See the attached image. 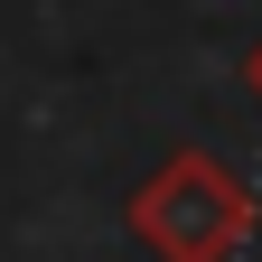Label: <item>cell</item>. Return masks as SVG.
<instances>
[{
	"label": "cell",
	"instance_id": "1",
	"mask_svg": "<svg viewBox=\"0 0 262 262\" xmlns=\"http://www.w3.org/2000/svg\"><path fill=\"white\" fill-rule=\"evenodd\" d=\"M262 225V196L215 150H169L131 187V244L150 262H234Z\"/></svg>",
	"mask_w": 262,
	"mask_h": 262
},
{
	"label": "cell",
	"instance_id": "2",
	"mask_svg": "<svg viewBox=\"0 0 262 262\" xmlns=\"http://www.w3.org/2000/svg\"><path fill=\"white\" fill-rule=\"evenodd\" d=\"M244 84H253V103H262V38H253V56H244Z\"/></svg>",
	"mask_w": 262,
	"mask_h": 262
}]
</instances>
